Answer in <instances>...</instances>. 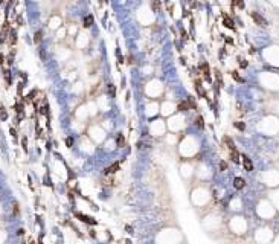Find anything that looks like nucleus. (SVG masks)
<instances>
[{"mask_svg": "<svg viewBox=\"0 0 279 244\" xmlns=\"http://www.w3.org/2000/svg\"><path fill=\"white\" fill-rule=\"evenodd\" d=\"M236 5H238L239 9H244V2L243 0H236Z\"/></svg>", "mask_w": 279, "mask_h": 244, "instance_id": "4be33fe9", "label": "nucleus"}, {"mask_svg": "<svg viewBox=\"0 0 279 244\" xmlns=\"http://www.w3.org/2000/svg\"><path fill=\"white\" fill-rule=\"evenodd\" d=\"M200 70H201V73H203V76L207 81H211V69H209L207 63H201L200 64Z\"/></svg>", "mask_w": 279, "mask_h": 244, "instance_id": "7ed1b4c3", "label": "nucleus"}, {"mask_svg": "<svg viewBox=\"0 0 279 244\" xmlns=\"http://www.w3.org/2000/svg\"><path fill=\"white\" fill-rule=\"evenodd\" d=\"M223 140H224V143H227V148H229V150H235V143H234V140H232L229 136H224Z\"/></svg>", "mask_w": 279, "mask_h": 244, "instance_id": "ddd939ff", "label": "nucleus"}, {"mask_svg": "<svg viewBox=\"0 0 279 244\" xmlns=\"http://www.w3.org/2000/svg\"><path fill=\"white\" fill-rule=\"evenodd\" d=\"M234 186H235L236 189H243V188L246 186V182H244V179H241V177H236V179L234 180Z\"/></svg>", "mask_w": 279, "mask_h": 244, "instance_id": "9d476101", "label": "nucleus"}, {"mask_svg": "<svg viewBox=\"0 0 279 244\" xmlns=\"http://www.w3.org/2000/svg\"><path fill=\"white\" fill-rule=\"evenodd\" d=\"M220 170H221V171H226V170H227V163L224 162V160H223V162L220 163Z\"/></svg>", "mask_w": 279, "mask_h": 244, "instance_id": "412c9836", "label": "nucleus"}, {"mask_svg": "<svg viewBox=\"0 0 279 244\" xmlns=\"http://www.w3.org/2000/svg\"><path fill=\"white\" fill-rule=\"evenodd\" d=\"M151 8H153V11L154 12H160V8H162V2H160V0H153V2H151Z\"/></svg>", "mask_w": 279, "mask_h": 244, "instance_id": "f8f14e48", "label": "nucleus"}, {"mask_svg": "<svg viewBox=\"0 0 279 244\" xmlns=\"http://www.w3.org/2000/svg\"><path fill=\"white\" fill-rule=\"evenodd\" d=\"M93 21H95V18H93V15H92V14H89V15H86V17H84V20H82V26L86 28V29H89V28L93 25Z\"/></svg>", "mask_w": 279, "mask_h": 244, "instance_id": "1a4fd4ad", "label": "nucleus"}, {"mask_svg": "<svg viewBox=\"0 0 279 244\" xmlns=\"http://www.w3.org/2000/svg\"><path fill=\"white\" fill-rule=\"evenodd\" d=\"M235 128H238V130H241V131H244V130H246V124H244V122H235Z\"/></svg>", "mask_w": 279, "mask_h": 244, "instance_id": "f3484780", "label": "nucleus"}, {"mask_svg": "<svg viewBox=\"0 0 279 244\" xmlns=\"http://www.w3.org/2000/svg\"><path fill=\"white\" fill-rule=\"evenodd\" d=\"M3 61H5V57H3V53H0V66L3 64Z\"/></svg>", "mask_w": 279, "mask_h": 244, "instance_id": "393cba45", "label": "nucleus"}, {"mask_svg": "<svg viewBox=\"0 0 279 244\" xmlns=\"http://www.w3.org/2000/svg\"><path fill=\"white\" fill-rule=\"evenodd\" d=\"M250 17L253 18V21L256 23V25H259V26H267V20H266L264 17H261L258 12L252 11V12H250Z\"/></svg>", "mask_w": 279, "mask_h": 244, "instance_id": "f03ea898", "label": "nucleus"}, {"mask_svg": "<svg viewBox=\"0 0 279 244\" xmlns=\"http://www.w3.org/2000/svg\"><path fill=\"white\" fill-rule=\"evenodd\" d=\"M195 125H197L198 128H204V119H203V116H198V118L195 119Z\"/></svg>", "mask_w": 279, "mask_h": 244, "instance_id": "2eb2a0df", "label": "nucleus"}, {"mask_svg": "<svg viewBox=\"0 0 279 244\" xmlns=\"http://www.w3.org/2000/svg\"><path fill=\"white\" fill-rule=\"evenodd\" d=\"M232 76H234V79H235V81H239V82H243V78H241V76L238 75V72H232Z\"/></svg>", "mask_w": 279, "mask_h": 244, "instance_id": "a211bd4d", "label": "nucleus"}, {"mask_svg": "<svg viewBox=\"0 0 279 244\" xmlns=\"http://www.w3.org/2000/svg\"><path fill=\"white\" fill-rule=\"evenodd\" d=\"M124 142H125V139H124V136H122V134H119V136H118V145H119V147H124Z\"/></svg>", "mask_w": 279, "mask_h": 244, "instance_id": "6ab92c4d", "label": "nucleus"}, {"mask_svg": "<svg viewBox=\"0 0 279 244\" xmlns=\"http://www.w3.org/2000/svg\"><path fill=\"white\" fill-rule=\"evenodd\" d=\"M239 66H241V67H247V61H246V60H241V63H239Z\"/></svg>", "mask_w": 279, "mask_h": 244, "instance_id": "b1692460", "label": "nucleus"}, {"mask_svg": "<svg viewBox=\"0 0 279 244\" xmlns=\"http://www.w3.org/2000/svg\"><path fill=\"white\" fill-rule=\"evenodd\" d=\"M41 40H43V32H41V30H37L35 35H34V43H35V44H40Z\"/></svg>", "mask_w": 279, "mask_h": 244, "instance_id": "4468645a", "label": "nucleus"}, {"mask_svg": "<svg viewBox=\"0 0 279 244\" xmlns=\"http://www.w3.org/2000/svg\"><path fill=\"white\" fill-rule=\"evenodd\" d=\"M230 159H232V162L234 163H239V152L235 150H230Z\"/></svg>", "mask_w": 279, "mask_h": 244, "instance_id": "9b49d317", "label": "nucleus"}, {"mask_svg": "<svg viewBox=\"0 0 279 244\" xmlns=\"http://www.w3.org/2000/svg\"><path fill=\"white\" fill-rule=\"evenodd\" d=\"M243 165H244L246 171H253V163H252V160L247 156H243Z\"/></svg>", "mask_w": 279, "mask_h": 244, "instance_id": "6e6552de", "label": "nucleus"}, {"mask_svg": "<svg viewBox=\"0 0 279 244\" xmlns=\"http://www.w3.org/2000/svg\"><path fill=\"white\" fill-rule=\"evenodd\" d=\"M191 107H194V109H195V104H194L192 99H188V101H182V102H179V105H177V110L182 111V113H185V111H188Z\"/></svg>", "mask_w": 279, "mask_h": 244, "instance_id": "f257e3e1", "label": "nucleus"}, {"mask_svg": "<svg viewBox=\"0 0 279 244\" xmlns=\"http://www.w3.org/2000/svg\"><path fill=\"white\" fill-rule=\"evenodd\" d=\"M194 86H195V90H197V93H198V96H203V98H207V96H206V92L203 90V87H201V79H200V78H197L195 81H194Z\"/></svg>", "mask_w": 279, "mask_h": 244, "instance_id": "423d86ee", "label": "nucleus"}, {"mask_svg": "<svg viewBox=\"0 0 279 244\" xmlns=\"http://www.w3.org/2000/svg\"><path fill=\"white\" fill-rule=\"evenodd\" d=\"M72 143H73V139H72V137H67V139H66V145H67V147H72Z\"/></svg>", "mask_w": 279, "mask_h": 244, "instance_id": "5701e85b", "label": "nucleus"}, {"mask_svg": "<svg viewBox=\"0 0 279 244\" xmlns=\"http://www.w3.org/2000/svg\"><path fill=\"white\" fill-rule=\"evenodd\" d=\"M188 3H189V6H191V8H197V6H198L197 0H188Z\"/></svg>", "mask_w": 279, "mask_h": 244, "instance_id": "aec40b11", "label": "nucleus"}, {"mask_svg": "<svg viewBox=\"0 0 279 244\" xmlns=\"http://www.w3.org/2000/svg\"><path fill=\"white\" fill-rule=\"evenodd\" d=\"M223 25L226 28H229V29H232V30H235V23L227 14H223Z\"/></svg>", "mask_w": 279, "mask_h": 244, "instance_id": "20e7f679", "label": "nucleus"}, {"mask_svg": "<svg viewBox=\"0 0 279 244\" xmlns=\"http://www.w3.org/2000/svg\"><path fill=\"white\" fill-rule=\"evenodd\" d=\"M107 90H108V95H110L111 98H114V95H116V89H114L113 84H108V86H107Z\"/></svg>", "mask_w": 279, "mask_h": 244, "instance_id": "dca6fc26", "label": "nucleus"}, {"mask_svg": "<svg viewBox=\"0 0 279 244\" xmlns=\"http://www.w3.org/2000/svg\"><path fill=\"white\" fill-rule=\"evenodd\" d=\"M119 166H121V163H119V162H114L111 166L105 168V170H104V174H105V175H108V174H114L116 171H119Z\"/></svg>", "mask_w": 279, "mask_h": 244, "instance_id": "0eeeda50", "label": "nucleus"}, {"mask_svg": "<svg viewBox=\"0 0 279 244\" xmlns=\"http://www.w3.org/2000/svg\"><path fill=\"white\" fill-rule=\"evenodd\" d=\"M75 215H76V218H80L81 221H84V223H87V224H96V220H95V218H90V217L84 215V214H81V212H76Z\"/></svg>", "mask_w": 279, "mask_h": 244, "instance_id": "39448f33", "label": "nucleus"}]
</instances>
